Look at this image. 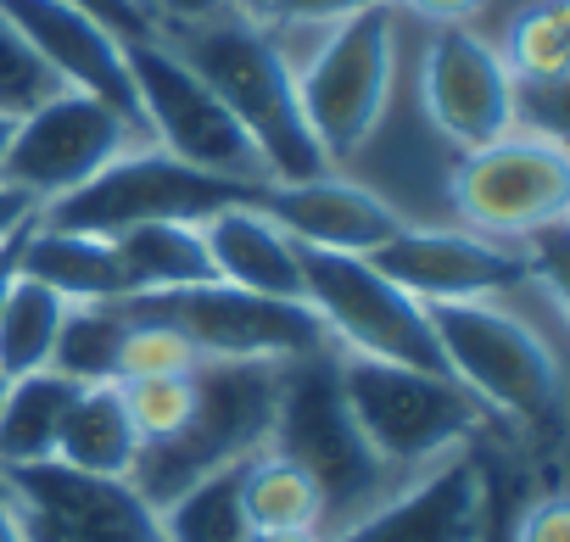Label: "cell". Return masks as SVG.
<instances>
[{
  "label": "cell",
  "mask_w": 570,
  "mask_h": 542,
  "mask_svg": "<svg viewBox=\"0 0 570 542\" xmlns=\"http://www.w3.org/2000/svg\"><path fill=\"white\" fill-rule=\"evenodd\" d=\"M163 40L202 73V85L229 107V118L252 135L268 179H314L331 174V157L320 151L303 101H297V73L274 46L263 23H246L235 12L190 23V29H163Z\"/></svg>",
  "instance_id": "cell-1"
},
{
  "label": "cell",
  "mask_w": 570,
  "mask_h": 542,
  "mask_svg": "<svg viewBox=\"0 0 570 542\" xmlns=\"http://www.w3.org/2000/svg\"><path fill=\"white\" fill-rule=\"evenodd\" d=\"M442 369L487 408L492 425L514 431H559L564 414V369L553 342L514 314L503 297L481 303H425Z\"/></svg>",
  "instance_id": "cell-2"
},
{
  "label": "cell",
  "mask_w": 570,
  "mask_h": 542,
  "mask_svg": "<svg viewBox=\"0 0 570 542\" xmlns=\"http://www.w3.org/2000/svg\"><path fill=\"white\" fill-rule=\"evenodd\" d=\"M336 386H342V403H347L364 447L397 481L475 447L481 431H492L487 408L453 375H436V369L336 353Z\"/></svg>",
  "instance_id": "cell-3"
},
{
  "label": "cell",
  "mask_w": 570,
  "mask_h": 542,
  "mask_svg": "<svg viewBox=\"0 0 570 542\" xmlns=\"http://www.w3.org/2000/svg\"><path fill=\"white\" fill-rule=\"evenodd\" d=\"M268 447L303 464L320 492H325V536L370 514L381 497H392L403 481L364 447L342 386H336V353L279 364V397H274V425Z\"/></svg>",
  "instance_id": "cell-4"
},
{
  "label": "cell",
  "mask_w": 570,
  "mask_h": 542,
  "mask_svg": "<svg viewBox=\"0 0 570 542\" xmlns=\"http://www.w3.org/2000/svg\"><path fill=\"white\" fill-rule=\"evenodd\" d=\"M268 29V23H263ZM274 35H308V51L292 57L303 118L320 151L336 162L358 157L375 129L386 124L392 85H397V7L347 18L336 29H274Z\"/></svg>",
  "instance_id": "cell-5"
},
{
  "label": "cell",
  "mask_w": 570,
  "mask_h": 542,
  "mask_svg": "<svg viewBox=\"0 0 570 542\" xmlns=\"http://www.w3.org/2000/svg\"><path fill=\"white\" fill-rule=\"evenodd\" d=\"M448 196L464 229L531 246L537 235H553L570 213V151L559 129L514 124L492 146L459 151Z\"/></svg>",
  "instance_id": "cell-6"
},
{
  "label": "cell",
  "mask_w": 570,
  "mask_h": 542,
  "mask_svg": "<svg viewBox=\"0 0 570 542\" xmlns=\"http://www.w3.org/2000/svg\"><path fill=\"white\" fill-rule=\"evenodd\" d=\"M274 397H279V364H202L196 369V414L179 436L140 447L129 481L135 492L157 509L174 492H185L190 481L252 459L257 447H268V425H274Z\"/></svg>",
  "instance_id": "cell-7"
},
{
  "label": "cell",
  "mask_w": 570,
  "mask_h": 542,
  "mask_svg": "<svg viewBox=\"0 0 570 542\" xmlns=\"http://www.w3.org/2000/svg\"><path fill=\"white\" fill-rule=\"evenodd\" d=\"M124 68H129L135 107H140V124H146L151 146H163L168 157H179L202 174L235 179V185H263L268 179L252 135L229 118V107L202 85V73L163 35L129 40Z\"/></svg>",
  "instance_id": "cell-8"
},
{
  "label": "cell",
  "mask_w": 570,
  "mask_h": 542,
  "mask_svg": "<svg viewBox=\"0 0 570 542\" xmlns=\"http://www.w3.org/2000/svg\"><path fill=\"white\" fill-rule=\"evenodd\" d=\"M303 303L320 314L336 353L448 375L431 319H425V303H414L403 286H392L370 257L303 252Z\"/></svg>",
  "instance_id": "cell-9"
},
{
  "label": "cell",
  "mask_w": 570,
  "mask_h": 542,
  "mask_svg": "<svg viewBox=\"0 0 570 542\" xmlns=\"http://www.w3.org/2000/svg\"><path fill=\"white\" fill-rule=\"evenodd\" d=\"M257 185H235L218 174H202L179 157H168L163 146H135L124 157H112L96 179H85L79 190L57 196L40 207V224L57 229H85V235H118L135 224H157V218H190L202 224L218 207L252 201Z\"/></svg>",
  "instance_id": "cell-10"
},
{
  "label": "cell",
  "mask_w": 570,
  "mask_h": 542,
  "mask_svg": "<svg viewBox=\"0 0 570 542\" xmlns=\"http://www.w3.org/2000/svg\"><path fill=\"white\" fill-rule=\"evenodd\" d=\"M124 308L174 325L213 364H297V358L336 353L325 325H320V314L308 303H279V297L235 292L224 280L190 286V292L124 297Z\"/></svg>",
  "instance_id": "cell-11"
},
{
  "label": "cell",
  "mask_w": 570,
  "mask_h": 542,
  "mask_svg": "<svg viewBox=\"0 0 570 542\" xmlns=\"http://www.w3.org/2000/svg\"><path fill=\"white\" fill-rule=\"evenodd\" d=\"M151 135L124 118L118 107L85 96V90H57L51 101H40L35 112L18 118L7 162H0V179L29 190L40 207L79 190L85 179H96L112 157L146 146Z\"/></svg>",
  "instance_id": "cell-12"
},
{
  "label": "cell",
  "mask_w": 570,
  "mask_h": 542,
  "mask_svg": "<svg viewBox=\"0 0 570 542\" xmlns=\"http://www.w3.org/2000/svg\"><path fill=\"white\" fill-rule=\"evenodd\" d=\"M370 263L392 286H403L414 303H481V297H514L542 280V268L525 246L475 235L464 224L431 229V224H403Z\"/></svg>",
  "instance_id": "cell-13"
},
{
  "label": "cell",
  "mask_w": 570,
  "mask_h": 542,
  "mask_svg": "<svg viewBox=\"0 0 570 542\" xmlns=\"http://www.w3.org/2000/svg\"><path fill=\"white\" fill-rule=\"evenodd\" d=\"M420 107H425V124L459 151L492 146L498 135L520 124V90L498 46L475 23L431 29L420 51Z\"/></svg>",
  "instance_id": "cell-14"
},
{
  "label": "cell",
  "mask_w": 570,
  "mask_h": 542,
  "mask_svg": "<svg viewBox=\"0 0 570 542\" xmlns=\"http://www.w3.org/2000/svg\"><path fill=\"white\" fill-rule=\"evenodd\" d=\"M0 486L18 503L29 531L90 536V542H163L157 509L124 475H90L62 459H40L0 470Z\"/></svg>",
  "instance_id": "cell-15"
},
{
  "label": "cell",
  "mask_w": 570,
  "mask_h": 542,
  "mask_svg": "<svg viewBox=\"0 0 570 542\" xmlns=\"http://www.w3.org/2000/svg\"><path fill=\"white\" fill-rule=\"evenodd\" d=\"M492 531V481L475 447L409 475L392 497H381L353 525L325 542H487Z\"/></svg>",
  "instance_id": "cell-16"
},
{
  "label": "cell",
  "mask_w": 570,
  "mask_h": 542,
  "mask_svg": "<svg viewBox=\"0 0 570 542\" xmlns=\"http://www.w3.org/2000/svg\"><path fill=\"white\" fill-rule=\"evenodd\" d=\"M252 207L268 213L303 252H381L409 218L370 185L347 174H314V179H263L252 190Z\"/></svg>",
  "instance_id": "cell-17"
},
{
  "label": "cell",
  "mask_w": 570,
  "mask_h": 542,
  "mask_svg": "<svg viewBox=\"0 0 570 542\" xmlns=\"http://www.w3.org/2000/svg\"><path fill=\"white\" fill-rule=\"evenodd\" d=\"M0 18H7L29 51L68 85V90H85L107 107H118L124 118L140 124V107H135V85H129V68H124V40L107 35L96 18H85L68 0H0ZM146 129V124H140Z\"/></svg>",
  "instance_id": "cell-18"
},
{
  "label": "cell",
  "mask_w": 570,
  "mask_h": 542,
  "mask_svg": "<svg viewBox=\"0 0 570 542\" xmlns=\"http://www.w3.org/2000/svg\"><path fill=\"white\" fill-rule=\"evenodd\" d=\"M202 240H207V257H213V275L224 286L279 297V303H303V246L268 213H257L252 201L207 213Z\"/></svg>",
  "instance_id": "cell-19"
},
{
  "label": "cell",
  "mask_w": 570,
  "mask_h": 542,
  "mask_svg": "<svg viewBox=\"0 0 570 542\" xmlns=\"http://www.w3.org/2000/svg\"><path fill=\"white\" fill-rule=\"evenodd\" d=\"M18 275L51 286L68 303H124V268L107 235H85V229H57V224H29L18 240Z\"/></svg>",
  "instance_id": "cell-20"
},
{
  "label": "cell",
  "mask_w": 570,
  "mask_h": 542,
  "mask_svg": "<svg viewBox=\"0 0 570 542\" xmlns=\"http://www.w3.org/2000/svg\"><path fill=\"white\" fill-rule=\"evenodd\" d=\"M124 268L129 297H157V292H190V286H213V257L202 240V224L190 218H157V224H135L107 235Z\"/></svg>",
  "instance_id": "cell-21"
},
{
  "label": "cell",
  "mask_w": 570,
  "mask_h": 542,
  "mask_svg": "<svg viewBox=\"0 0 570 542\" xmlns=\"http://www.w3.org/2000/svg\"><path fill=\"white\" fill-rule=\"evenodd\" d=\"M57 459L73 464V470H90V475H124L129 481V470L140 459V431L124 408L118 381L79 386V397L62 420V436H57Z\"/></svg>",
  "instance_id": "cell-22"
},
{
  "label": "cell",
  "mask_w": 570,
  "mask_h": 542,
  "mask_svg": "<svg viewBox=\"0 0 570 542\" xmlns=\"http://www.w3.org/2000/svg\"><path fill=\"white\" fill-rule=\"evenodd\" d=\"M492 46L520 96H559L570 73V0H531Z\"/></svg>",
  "instance_id": "cell-23"
},
{
  "label": "cell",
  "mask_w": 570,
  "mask_h": 542,
  "mask_svg": "<svg viewBox=\"0 0 570 542\" xmlns=\"http://www.w3.org/2000/svg\"><path fill=\"white\" fill-rule=\"evenodd\" d=\"M240 503L252 531H320L325 536V492L320 481L274 447H257L240 475Z\"/></svg>",
  "instance_id": "cell-24"
},
{
  "label": "cell",
  "mask_w": 570,
  "mask_h": 542,
  "mask_svg": "<svg viewBox=\"0 0 570 542\" xmlns=\"http://www.w3.org/2000/svg\"><path fill=\"white\" fill-rule=\"evenodd\" d=\"M73 397H79V386L57 369L12 381L7 403H0V470L57 459V436H62V420H68Z\"/></svg>",
  "instance_id": "cell-25"
},
{
  "label": "cell",
  "mask_w": 570,
  "mask_h": 542,
  "mask_svg": "<svg viewBox=\"0 0 570 542\" xmlns=\"http://www.w3.org/2000/svg\"><path fill=\"white\" fill-rule=\"evenodd\" d=\"M240 475H246V459H235V464L190 481L168 503H157L163 542H252V520H246V503H240Z\"/></svg>",
  "instance_id": "cell-26"
},
{
  "label": "cell",
  "mask_w": 570,
  "mask_h": 542,
  "mask_svg": "<svg viewBox=\"0 0 570 542\" xmlns=\"http://www.w3.org/2000/svg\"><path fill=\"white\" fill-rule=\"evenodd\" d=\"M68 308L73 303L57 297L51 286H40L29 275H12V286L0 292V369H7L12 381L51 369Z\"/></svg>",
  "instance_id": "cell-27"
},
{
  "label": "cell",
  "mask_w": 570,
  "mask_h": 542,
  "mask_svg": "<svg viewBox=\"0 0 570 542\" xmlns=\"http://www.w3.org/2000/svg\"><path fill=\"white\" fill-rule=\"evenodd\" d=\"M124 308L118 303H73L51 353V369L68 375L73 386H96L118 375V347H124Z\"/></svg>",
  "instance_id": "cell-28"
},
{
  "label": "cell",
  "mask_w": 570,
  "mask_h": 542,
  "mask_svg": "<svg viewBox=\"0 0 570 542\" xmlns=\"http://www.w3.org/2000/svg\"><path fill=\"white\" fill-rule=\"evenodd\" d=\"M124 308V303H118ZM124 347H118V375L112 381H163V375H196L207 358L163 319L124 308Z\"/></svg>",
  "instance_id": "cell-29"
},
{
  "label": "cell",
  "mask_w": 570,
  "mask_h": 542,
  "mask_svg": "<svg viewBox=\"0 0 570 542\" xmlns=\"http://www.w3.org/2000/svg\"><path fill=\"white\" fill-rule=\"evenodd\" d=\"M124 408L140 431V447H157L179 436L196 414V375H163V381H118Z\"/></svg>",
  "instance_id": "cell-30"
},
{
  "label": "cell",
  "mask_w": 570,
  "mask_h": 542,
  "mask_svg": "<svg viewBox=\"0 0 570 542\" xmlns=\"http://www.w3.org/2000/svg\"><path fill=\"white\" fill-rule=\"evenodd\" d=\"M57 90H68L35 51H29V40L0 18V112H12V118H23V112H35L40 101H51Z\"/></svg>",
  "instance_id": "cell-31"
},
{
  "label": "cell",
  "mask_w": 570,
  "mask_h": 542,
  "mask_svg": "<svg viewBox=\"0 0 570 542\" xmlns=\"http://www.w3.org/2000/svg\"><path fill=\"white\" fill-rule=\"evenodd\" d=\"M381 7H397V0H279L268 29H336V23L381 12Z\"/></svg>",
  "instance_id": "cell-32"
},
{
  "label": "cell",
  "mask_w": 570,
  "mask_h": 542,
  "mask_svg": "<svg viewBox=\"0 0 570 542\" xmlns=\"http://www.w3.org/2000/svg\"><path fill=\"white\" fill-rule=\"evenodd\" d=\"M68 7H79L85 18H96V23H101L107 35H118L124 46L157 35V23H151V12L140 7V0H68Z\"/></svg>",
  "instance_id": "cell-33"
},
{
  "label": "cell",
  "mask_w": 570,
  "mask_h": 542,
  "mask_svg": "<svg viewBox=\"0 0 570 542\" xmlns=\"http://www.w3.org/2000/svg\"><path fill=\"white\" fill-rule=\"evenodd\" d=\"M514 542H570V503L559 492H542L520 509Z\"/></svg>",
  "instance_id": "cell-34"
},
{
  "label": "cell",
  "mask_w": 570,
  "mask_h": 542,
  "mask_svg": "<svg viewBox=\"0 0 570 542\" xmlns=\"http://www.w3.org/2000/svg\"><path fill=\"white\" fill-rule=\"evenodd\" d=\"M140 7L151 12V23H157V35H163V29H190V23L224 18L229 0H140Z\"/></svg>",
  "instance_id": "cell-35"
},
{
  "label": "cell",
  "mask_w": 570,
  "mask_h": 542,
  "mask_svg": "<svg viewBox=\"0 0 570 542\" xmlns=\"http://www.w3.org/2000/svg\"><path fill=\"white\" fill-rule=\"evenodd\" d=\"M403 12H414L420 23L431 29H459V23H475L487 0H397Z\"/></svg>",
  "instance_id": "cell-36"
},
{
  "label": "cell",
  "mask_w": 570,
  "mask_h": 542,
  "mask_svg": "<svg viewBox=\"0 0 570 542\" xmlns=\"http://www.w3.org/2000/svg\"><path fill=\"white\" fill-rule=\"evenodd\" d=\"M35 218H40V201H35L29 190H18V185L0 179V246H7L12 235H23Z\"/></svg>",
  "instance_id": "cell-37"
},
{
  "label": "cell",
  "mask_w": 570,
  "mask_h": 542,
  "mask_svg": "<svg viewBox=\"0 0 570 542\" xmlns=\"http://www.w3.org/2000/svg\"><path fill=\"white\" fill-rule=\"evenodd\" d=\"M0 542H29V531H23V514H18V503L0 492Z\"/></svg>",
  "instance_id": "cell-38"
},
{
  "label": "cell",
  "mask_w": 570,
  "mask_h": 542,
  "mask_svg": "<svg viewBox=\"0 0 570 542\" xmlns=\"http://www.w3.org/2000/svg\"><path fill=\"white\" fill-rule=\"evenodd\" d=\"M229 12L246 18V23H268V18L279 12V0H229Z\"/></svg>",
  "instance_id": "cell-39"
},
{
  "label": "cell",
  "mask_w": 570,
  "mask_h": 542,
  "mask_svg": "<svg viewBox=\"0 0 570 542\" xmlns=\"http://www.w3.org/2000/svg\"><path fill=\"white\" fill-rule=\"evenodd\" d=\"M252 542H325L320 531H252Z\"/></svg>",
  "instance_id": "cell-40"
},
{
  "label": "cell",
  "mask_w": 570,
  "mask_h": 542,
  "mask_svg": "<svg viewBox=\"0 0 570 542\" xmlns=\"http://www.w3.org/2000/svg\"><path fill=\"white\" fill-rule=\"evenodd\" d=\"M12 129H18V118H12V112H0V162H7V146H12Z\"/></svg>",
  "instance_id": "cell-41"
},
{
  "label": "cell",
  "mask_w": 570,
  "mask_h": 542,
  "mask_svg": "<svg viewBox=\"0 0 570 542\" xmlns=\"http://www.w3.org/2000/svg\"><path fill=\"white\" fill-rule=\"evenodd\" d=\"M7 392H12V375H7V369H0V403H7Z\"/></svg>",
  "instance_id": "cell-42"
},
{
  "label": "cell",
  "mask_w": 570,
  "mask_h": 542,
  "mask_svg": "<svg viewBox=\"0 0 570 542\" xmlns=\"http://www.w3.org/2000/svg\"><path fill=\"white\" fill-rule=\"evenodd\" d=\"M0 492H7V486H0Z\"/></svg>",
  "instance_id": "cell-43"
}]
</instances>
